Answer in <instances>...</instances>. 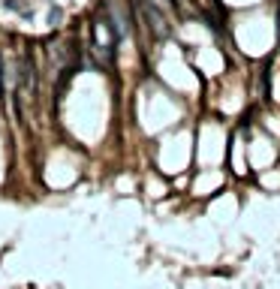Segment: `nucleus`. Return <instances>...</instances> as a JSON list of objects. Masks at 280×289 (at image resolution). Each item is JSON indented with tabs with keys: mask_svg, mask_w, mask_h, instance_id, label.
I'll return each instance as SVG.
<instances>
[{
	"mask_svg": "<svg viewBox=\"0 0 280 289\" xmlns=\"http://www.w3.org/2000/svg\"><path fill=\"white\" fill-rule=\"evenodd\" d=\"M154 3H157V6H175V0H154ZM175 9H178V6H175Z\"/></svg>",
	"mask_w": 280,
	"mask_h": 289,
	"instance_id": "2",
	"label": "nucleus"
},
{
	"mask_svg": "<svg viewBox=\"0 0 280 289\" xmlns=\"http://www.w3.org/2000/svg\"><path fill=\"white\" fill-rule=\"evenodd\" d=\"M136 6L142 9V15H145V21H148V27H151V33L157 36V40H166V36L172 33L169 18L163 15V9H160L154 0H136Z\"/></svg>",
	"mask_w": 280,
	"mask_h": 289,
	"instance_id": "1",
	"label": "nucleus"
},
{
	"mask_svg": "<svg viewBox=\"0 0 280 289\" xmlns=\"http://www.w3.org/2000/svg\"><path fill=\"white\" fill-rule=\"evenodd\" d=\"M0 96H3V57H0Z\"/></svg>",
	"mask_w": 280,
	"mask_h": 289,
	"instance_id": "3",
	"label": "nucleus"
}]
</instances>
